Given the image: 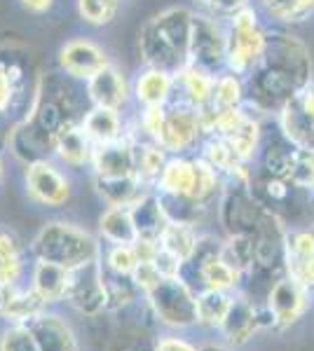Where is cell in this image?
<instances>
[{"label": "cell", "mask_w": 314, "mask_h": 351, "mask_svg": "<svg viewBox=\"0 0 314 351\" xmlns=\"http://www.w3.org/2000/svg\"><path fill=\"white\" fill-rule=\"evenodd\" d=\"M56 64H59V73L85 84L87 80H92L99 71L111 66L113 61L99 43H94L92 38L80 36L61 45L59 52H56Z\"/></svg>", "instance_id": "cell-11"}, {"label": "cell", "mask_w": 314, "mask_h": 351, "mask_svg": "<svg viewBox=\"0 0 314 351\" xmlns=\"http://www.w3.org/2000/svg\"><path fill=\"white\" fill-rule=\"evenodd\" d=\"M131 218H134L139 237H144V239L159 241L164 228L169 225V218H167V213H164V206H162V202H159L155 190H150L131 206Z\"/></svg>", "instance_id": "cell-26"}, {"label": "cell", "mask_w": 314, "mask_h": 351, "mask_svg": "<svg viewBox=\"0 0 314 351\" xmlns=\"http://www.w3.org/2000/svg\"><path fill=\"white\" fill-rule=\"evenodd\" d=\"M136 143H139V134L134 127L122 138L113 141L106 145H96L92 157V176L96 178H122V176L136 173Z\"/></svg>", "instance_id": "cell-12"}, {"label": "cell", "mask_w": 314, "mask_h": 351, "mask_svg": "<svg viewBox=\"0 0 314 351\" xmlns=\"http://www.w3.org/2000/svg\"><path fill=\"white\" fill-rule=\"evenodd\" d=\"M232 304V298L227 295V291H214V288H204L202 293H197V319L202 326L221 328L225 321L227 309Z\"/></svg>", "instance_id": "cell-35"}, {"label": "cell", "mask_w": 314, "mask_h": 351, "mask_svg": "<svg viewBox=\"0 0 314 351\" xmlns=\"http://www.w3.org/2000/svg\"><path fill=\"white\" fill-rule=\"evenodd\" d=\"M267 19L279 26H295L314 14V0H258Z\"/></svg>", "instance_id": "cell-32"}, {"label": "cell", "mask_w": 314, "mask_h": 351, "mask_svg": "<svg viewBox=\"0 0 314 351\" xmlns=\"http://www.w3.org/2000/svg\"><path fill=\"white\" fill-rule=\"evenodd\" d=\"M247 104V84L242 75H235L230 71H223L216 75L214 82V101L211 108L225 110V108H239Z\"/></svg>", "instance_id": "cell-34"}, {"label": "cell", "mask_w": 314, "mask_h": 351, "mask_svg": "<svg viewBox=\"0 0 314 351\" xmlns=\"http://www.w3.org/2000/svg\"><path fill=\"white\" fill-rule=\"evenodd\" d=\"M26 271V251L12 230L0 228V288L19 286Z\"/></svg>", "instance_id": "cell-25"}, {"label": "cell", "mask_w": 314, "mask_h": 351, "mask_svg": "<svg viewBox=\"0 0 314 351\" xmlns=\"http://www.w3.org/2000/svg\"><path fill=\"white\" fill-rule=\"evenodd\" d=\"M227 49L225 71L247 77L260 64L267 47V28L260 24V14L254 5L239 10L235 16L225 21Z\"/></svg>", "instance_id": "cell-5"}, {"label": "cell", "mask_w": 314, "mask_h": 351, "mask_svg": "<svg viewBox=\"0 0 314 351\" xmlns=\"http://www.w3.org/2000/svg\"><path fill=\"white\" fill-rule=\"evenodd\" d=\"M49 309L31 286H5L0 288V319L12 326H26L31 319Z\"/></svg>", "instance_id": "cell-18"}, {"label": "cell", "mask_w": 314, "mask_h": 351, "mask_svg": "<svg viewBox=\"0 0 314 351\" xmlns=\"http://www.w3.org/2000/svg\"><path fill=\"white\" fill-rule=\"evenodd\" d=\"M214 82L216 75L202 71V68L186 64L176 73V99L183 101V104L192 106L197 110L211 108V101H214Z\"/></svg>", "instance_id": "cell-19"}, {"label": "cell", "mask_w": 314, "mask_h": 351, "mask_svg": "<svg viewBox=\"0 0 314 351\" xmlns=\"http://www.w3.org/2000/svg\"><path fill=\"white\" fill-rule=\"evenodd\" d=\"M101 241L89 230L66 220H49L36 232L28 243L33 260H49L61 267L76 269L89 260L101 258Z\"/></svg>", "instance_id": "cell-4"}, {"label": "cell", "mask_w": 314, "mask_h": 351, "mask_svg": "<svg viewBox=\"0 0 314 351\" xmlns=\"http://www.w3.org/2000/svg\"><path fill=\"white\" fill-rule=\"evenodd\" d=\"M3 176H5V162H3V148H0V183H3Z\"/></svg>", "instance_id": "cell-50"}, {"label": "cell", "mask_w": 314, "mask_h": 351, "mask_svg": "<svg viewBox=\"0 0 314 351\" xmlns=\"http://www.w3.org/2000/svg\"><path fill=\"white\" fill-rule=\"evenodd\" d=\"M192 3H195L199 10H209V3H211V0H192Z\"/></svg>", "instance_id": "cell-49"}, {"label": "cell", "mask_w": 314, "mask_h": 351, "mask_svg": "<svg viewBox=\"0 0 314 351\" xmlns=\"http://www.w3.org/2000/svg\"><path fill=\"white\" fill-rule=\"evenodd\" d=\"M197 155L202 157V160H207L218 173H223V178H227L239 164H244L237 160V155L232 152L230 145H227V141L221 138V136H207V138L202 141V145H199Z\"/></svg>", "instance_id": "cell-36"}, {"label": "cell", "mask_w": 314, "mask_h": 351, "mask_svg": "<svg viewBox=\"0 0 314 351\" xmlns=\"http://www.w3.org/2000/svg\"><path fill=\"white\" fill-rule=\"evenodd\" d=\"M24 188L28 199L45 208H61L71 202V178L54 160H38L24 167Z\"/></svg>", "instance_id": "cell-8"}, {"label": "cell", "mask_w": 314, "mask_h": 351, "mask_svg": "<svg viewBox=\"0 0 314 351\" xmlns=\"http://www.w3.org/2000/svg\"><path fill=\"white\" fill-rule=\"evenodd\" d=\"M26 326L36 337L40 351H80V342L73 326L56 311L45 309Z\"/></svg>", "instance_id": "cell-15"}, {"label": "cell", "mask_w": 314, "mask_h": 351, "mask_svg": "<svg viewBox=\"0 0 314 351\" xmlns=\"http://www.w3.org/2000/svg\"><path fill=\"white\" fill-rule=\"evenodd\" d=\"M94 190L99 195V199L106 204V206H134L136 202L144 195H148L150 188L148 183L139 178V176H122V178H96L92 176Z\"/></svg>", "instance_id": "cell-21"}, {"label": "cell", "mask_w": 314, "mask_h": 351, "mask_svg": "<svg viewBox=\"0 0 314 351\" xmlns=\"http://www.w3.org/2000/svg\"><path fill=\"white\" fill-rule=\"evenodd\" d=\"M131 279H134L136 288H139V291L146 295V293H150L153 288H155L159 281L164 279V276L159 274V269L155 267V263H139V267L134 269Z\"/></svg>", "instance_id": "cell-42"}, {"label": "cell", "mask_w": 314, "mask_h": 351, "mask_svg": "<svg viewBox=\"0 0 314 351\" xmlns=\"http://www.w3.org/2000/svg\"><path fill=\"white\" fill-rule=\"evenodd\" d=\"M153 351H199L197 347H192L188 339L183 337H174V335H167V337H159L155 342V349Z\"/></svg>", "instance_id": "cell-46"}, {"label": "cell", "mask_w": 314, "mask_h": 351, "mask_svg": "<svg viewBox=\"0 0 314 351\" xmlns=\"http://www.w3.org/2000/svg\"><path fill=\"white\" fill-rule=\"evenodd\" d=\"M153 263H155V267L159 269V274H162L164 279H169V276H181V269H183V263H181L176 256H171L169 251H164L162 246H159V251Z\"/></svg>", "instance_id": "cell-44"}, {"label": "cell", "mask_w": 314, "mask_h": 351, "mask_svg": "<svg viewBox=\"0 0 314 351\" xmlns=\"http://www.w3.org/2000/svg\"><path fill=\"white\" fill-rule=\"evenodd\" d=\"M101 263L106 271L122 276H131L139 267V258L131 243H108L106 251H101Z\"/></svg>", "instance_id": "cell-37"}, {"label": "cell", "mask_w": 314, "mask_h": 351, "mask_svg": "<svg viewBox=\"0 0 314 351\" xmlns=\"http://www.w3.org/2000/svg\"><path fill=\"white\" fill-rule=\"evenodd\" d=\"M66 302L78 314L87 316V319H96V316H101L108 309V293L101 258L89 260V263L71 269V284H68Z\"/></svg>", "instance_id": "cell-9"}, {"label": "cell", "mask_w": 314, "mask_h": 351, "mask_svg": "<svg viewBox=\"0 0 314 351\" xmlns=\"http://www.w3.org/2000/svg\"><path fill=\"white\" fill-rule=\"evenodd\" d=\"M225 141L239 162H254L262 143V117L256 115L254 110H249L247 120L239 124L237 132H232Z\"/></svg>", "instance_id": "cell-28"}, {"label": "cell", "mask_w": 314, "mask_h": 351, "mask_svg": "<svg viewBox=\"0 0 314 351\" xmlns=\"http://www.w3.org/2000/svg\"><path fill=\"white\" fill-rule=\"evenodd\" d=\"M19 3L31 14H47L54 8V0H19Z\"/></svg>", "instance_id": "cell-47"}, {"label": "cell", "mask_w": 314, "mask_h": 351, "mask_svg": "<svg viewBox=\"0 0 314 351\" xmlns=\"http://www.w3.org/2000/svg\"><path fill=\"white\" fill-rule=\"evenodd\" d=\"M199 351H230V349H225L223 344H204V347H199Z\"/></svg>", "instance_id": "cell-48"}, {"label": "cell", "mask_w": 314, "mask_h": 351, "mask_svg": "<svg viewBox=\"0 0 314 351\" xmlns=\"http://www.w3.org/2000/svg\"><path fill=\"white\" fill-rule=\"evenodd\" d=\"M159 246L164 251H169L171 256H176L181 263H188L192 256H195L197 246H199V232L195 225L188 223H171L164 228L162 237H159Z\"/></svg>", "instance_id": "cell-29"}, {"label": "cell", "mask_w": 314, "mask_h": 351, "mask_svg": "<svg viewBox=\"0 0 314 351\" xmlns=\"http://www.w3.org/2000/svg\"><path fill=\"white\" fill-rule=\"evenodd\" d=\"M68 284H71V269L61 267L49 260H33L31 265V286L47 307L66 302Z\"/></svg>", "instance_id": "cell-17"}, {"label": "cell", "mask_w": 314, "mask_h": 351, "mask_svg": "<svg viewBox=\"0 0 314 351\" xmlns=\"http://www.w3.org/2000/svg\"><path fill=\"white\" fill-rule=\"evenodd\" d=\"M134 251H136V258H139V263H153L159 251V241L155 239H144V237H139L134 243Z\"/></svg>", "instance_id": "cell-45"}, {"label": "cell", "mask_w": 314, "mask_h": 351, "mask_svg": "<svg viewBox=\"0 0 314 351\" xmlns=\"http://www.w3.org/2000/svg\"><path fill=\"white\" fill-rule=\"evenodd\" d=\"M99 234L106 243H134L139 239L129 206H106L99 218Z\"/></svg>", "instance_id": "cell-27"}, {"label": "cell", "mask_w": 314, "mask_h": 351, "mask_svg": "<svg viewBox=\"0 0 314 351\" xmlns=\"http://www.w3.org/2000/svg\"><path fill=\"white\" fill-rule=\"evenodd\" d=\"M305 291L298 281L291 279H279L270 291V311L279 324H291L300 316V311L305 309Z\"/></svg>", "instance_id": "cell-24"}, {"label": "cell", "mask_w": 314, "mask_h": 351, "mask_svg": "<svg viewBox=\"0 0 314 351\" xmlns=\"http://www.w3.org/2000/svg\"><path fill=\"white\" fill-rule=\"evenodd\" d=\"M310 47L284 28H267V47L260 64L244 77L247 108L256 115H279L298 89L314 80Z\"/></svg>", "instance_id": "cell-1"}, {"label": "cell", "mask_w": 314, "mask_h": 351, "mask_svg": "<svg viewBox=\"0 0 314 351\" xmlns=\"http://www.w3.org/2000/svg\"><path fill=\"white\" fill-rule=\"evenodd\" d=\"M279 132H282L284 141L298 150L314 152V120L305 115L293 101H289L277 115Z\"/></svg>", "instance_id": "cell-23"}, {"label": "cell", "mask_w": 314, "mask_h": 351, "mask_svg": "<svg viewBox=\"0 0 314 351\" xmlns=\"http://www.w3.org/2000/svg\"><path fill=\"white\" fill-rule=\"evenodd\" d=\"M85 96H87L89 106L111 108L120 112L127 108L129 101L134 99V94H131V82L115 64L106 66L104 71L96 73L92 80L85 82Z\"/></svg>", "instance_id": "cell-13"}, {"label": "cell", "mask_w": 314, "mask_h": 351, "mask_svg": "<svg viewBox=\"0 0 314 351\" xmlns=\"http://www.w3.org/2000/svg\"><path fill=\"white\" fill-rule=\"evenodd\" d=\"M197 178L195 155H171L162 176L155 183V192L171 197H192Z\"/></svg>", "instance_id": "cell-20"}, {"label": "cell", "mask_w": 314, "mask_h": 351, "mask_svg": "<svg viewBox=\"0 0 314 351\" xmlns=\"http://www.w3.org/2000/svg\"><path fill=\"white\" fill-rule=\"evenodd\" d=\"M122 0H78V14L85 24L101 28L115 21Z\"/></svg>", "instance_id": "cell-38"}, {"label": "cell", "mask_w": 314, "mask_h": 351, "mask_svg": "<svg viewBox=\"0 0 314 351\" xmlns=\"http://www.w3.org/2000/svg\"><path fill=\"white\" fill-rule=\"evenodd\" d=\"M256 326H258V319H256L254 307H251L244 298H237V300L232 298V304H230V309H227L225 321L221 324V330L225 332V337L235 344H242L251 337Z\"/></svg>", "instance_id": "cell-30"}, {"label": "cell", "mask_w": 314, "mask_h": 351, "mask_svg": "<svg viewBox=\"0 0 314 351\" xmlns=\"http://www.w3.org/2000/svg\"><path fill=\"white\" fill-rule=\"evenodd\" d=\"M192 12L186 5H174L146 21L139 31V56L144 66L179 73L190 59Z\"/></svg>", "instance_id": "cell-3"}, {"label": "cell", "mask_w": 314, "mask_h": 351, "mask_svg": "<svg viewBox=\"0 0 314 351\" xmlns=\"http://www.w3.org/2000/svg\"><path fill=\"white\" fill-rule=\"evenodd\" d=\"M104 279H106V293H108V309H122L139 298L141 291L136 288L131 276L111 274V271L104 269Z\"/></svg>", "instance_id": "cell-39"}, {"label": "cell", "mask_w": 314, "mask_h": 351, "mask_svg": "<svg viewBox=\"0 0 314 351\" xmlns=\"http://www.w3.org/2000/svg\"><path fill=\"white\" fill-rule=\"evenodd\" d=\"M0 351H40L28 326H10L0 335Z\"/></svg>", "instance_id": "cell-40"}, {"label": "cell", "mask_w": 314, "mask_h": 351, "mask_svg": "<svg viewBox=\"0 0 314 351\" xmlns=\"http://www.w3.org/2000/svg\"><path fill=\"white\" fill-rule=\"evenodd\" d=\"M80 124H82V129L87 132L94 145L113 143V141L122 138L129 132V127L122 120V112L111 108H96V106H89L85 110Z\"/></svg>", "instance_id": "cell-22"}, {"label": "cell", "mask_w": 314, "mask_h": 351, "mask_svg": "<svg viewBox=\"0 0 314 351\" xmlns=\"http://www.w3.org/2000/svg\"><path fill=\"white\" fill-rule=\"evenodd\" d=\"M204 141L202 112L183 101L174 99L167 106V122H164L162 145L169 155H192Z\"/></svg>", "instance_id": "cell-10"}, {"label": "cell", "mask_w": 314, "mask_h": 351, "mask_svg": "<svg viewBox=\"0 0 314 351\" xmlns=\"http://www.w3.org/2000/svg\"><path fill=\"white\" fill-rule=\"evenodd\" d=\"M218 256L225 265L244 274L247 269L254 267L256 263V239L254 234H244V232H235L225 241L221 243Z\"/></svg>", "instance_id": "cell-33"}, {"label": "cell", "mask_w": 314, "mask_h": 351, "mask_svg": "<svg viewBox=\"0 0 314 351\" xmlns=\"http://www.w3.org/2000/svg\"><path fill=\"white\" fill-rule=\"evenodd\" d=\"M131 94L139 108H167L176 99V75L162 68L144 66L131 82Z\"/></svg>", "instance_id": "cell-14"}, {"label": "cell", "mask_w": 314, "mask_h": 351, "mask_svg": "<svg viewBox=\"0 0 314 351\" xmlns=\"http://www.w3.org/2000/svg\"><path fill=\"white\" fill-rule=\"evenodd\" d=\"M249 5H251V0H211L207 12L218 16L223 21H227L230 16H235L239 10L249 8Z\"/></svg>", "instance_id": "cell-43"}, {"label": "cell", "mask_w": 314, "mask_h": 351, "mask_svg": "<svg viewBox=\"0 0 314 351\" xmlns=\"http://www.w3.org/2000/svg\"><path fill=\"white\" fill-rule=\"evenodd\" d=\"M146 300L159 324L169 328H190L199 324L197 293H192V288L181 276L162 279L150 293H146Z\"/></svg>", "instance_id": "cell-6"}, {"label": "cell", "mask_w": 314, "mask_h": 351, "mask_svg": "<svg viewBox=\"0 0 314 351\" xmlns=\"http://www.w3.org/2000/svg\"><path fill=\"white\" fill-rule=\"evenodd\" d=\"M287 260L289 276L295 279L302 288H314V256L295 258V256H284Z\"/></svg>", "instance_id": "cell-41"}, {"label": "cell", "mask_w": 314, "mask_h": 351, "mask_svg": "<svg viewBox=\"0 0 314 351\" xmlns=\"http://www.w3.org/2000/svg\"><path fill=\"white\" fill-rule=\"evenodd\" d=\"M43 75L36 73L31 52L21 45H0V148L19 124L31 117Z\"/></svg>", "instance_id": "cell-2"}, {"label": "cell", "mask_w": 314, "mask_h": 351, "mask_svg": "<svg viewBox=\"0 0 314 351\" xmlns=\"http://www.w3.org/2000/svg\"><path fill=\"white\" fill-rule=\"evenodd\" d=\"M94 148L96 145L82 129L80 120L68 122L59 132V136H56L54 160H59V164H64L68 169H85L92 164Z\"/></svg>", "instance_id": "cell-16"}, {"label": "cell", "mask_w": 314, "mask_h": 351, "mask_svg": "<svg viewBox=\"0 0 314 351\" xmlns=\"http://www.w3.org/2000/svg\"><path fill=\"white\" fill-rule=\"evenodd\" d=\"M169 157L171 155L162 145L153 143V141H146V138H139V143H136V176H139L144 183L150 185V188H155L157 178L162 176Z\"/></svg>", "instance_id": "cell-31"}, {"label": "cell", "mask_w": 314, "mask_h": 351, "mask_svg": "<svg viewBox=\"0 0 314 351\" xmlns=\"http://www.w3.org/2000/svg\"><path fill=\"white\" fill-rule=\"evenodd\" d=\"M225 21L207 12V10H197L195 16H192L190 59H188V64L202 68V71L211 73V75H218V73L225 71Z\"/></svg>", "instance_id": "cell-7"}]
</instances>
